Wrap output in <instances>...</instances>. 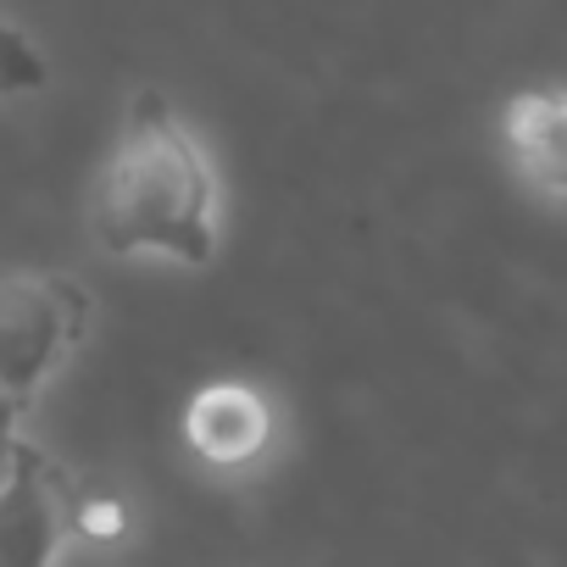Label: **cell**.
Returning <instances> with one entry per match:
<instances>
[{
  "label": "cell",
  "instance_id": "6da1fadb",
  "mask_svg": "<svg viewBox=\"0 0 567 567\" xmlns=\"http://www.w3.org/2000/svg\"><path fill=\"white\" fill-rule=\"evenodd\" d=\"M90 234L106 256H167L184 267L217 256V173L162 90L128 101L90 195Z\"/></svg>",
  "mask_w": 567,
  "mask_h": 567
},
{
  "label": "cell",
  "instance_id": "7a4b0ae2",
  "mask_svg": "<svg viewBox=\"0 0 567 567\" xmlns=\"http://www.w3.org/2000/svg\"><path fill=\"white\" fill-rule=\"evenodd\" d=\"M90 296L68 272H0V401L29 406L79 351Z\"/></svg>",
  "mask_w": 567,
  "mask_h": 567
},
{
  "label": "cell",
  "instance_id": "3957f363",
  "mask_svg": "<svg viewBox=\"0 0 567 567\" xmlns=\"http://www.w3.org/2000/svg\"><path fill=\"white\" fill-rule=\"evenodd\" d=\"M79 484L34 440L18 445L12 473L0 484V567H56L73 534Z\"/></svg>",
  "mask_w": 567,
  "mask_h": 567
},
{
  "label": "cell",
  "instance_id": "277c9868",
  "mask_svg": "<svg viewBox=\"0 0 567 567\" xmlns=\"http://www.w3.org/2000/svg\"><path fill=\"white\" fill-rule=\"evenodd\" d=\"M184 440L200 462L212 467H245L267 451L272 440V412H267V395L239 384V379H217V384H200L184 406Z\"/></svg>",
  "mask_w": 567,
  "mask_h": 567
},
{
  "label": "cell",
  "instance_id": "5b68a950",
  "mask_svg": "<svg viewBox=\"0 0 567 567\" xmlns=\"http://www.w3.org/2000/svg\"><path fill=\"white\" fill-rule=\"evenodd\" d=\"M501 140L523 184L567 200V84L512 95L501 112Z\"/></svg>",
  "mask_w": 567,
  "mask_h": 567
},
{
  "label": "cell",
  "instance_id": "8992f818",
  "mask_svg": "<svg viewBox=\"0 0 567 567\" xmlns=\"http://www.w3.org/2000/svg\"><path fill=\"white\" fill-rule=\"evenodd\" d=\"M45 79H51V68H45L40 45H34L18 23L0 18V101L34 95V90H45Z\"/></svg>",
  "mask_w": 567,
  "mask_h": 567
},
{
  "label": "cell",
  "instance_id": "52a82bcc",
  "mask_svg": "<svg viewBox=\"0 0 567 567\" xmlns=\"http://www.w3.org/2000/svg\"><path fill=\"white\" fill-rule=\"evenodd\" d=\"M73 534H79V539H95V545H112V539L128 534V506H123L112 489H79Z\"/></svg>",
  "mask_w": 567,
  "mask_h": 567
},
{
  "label": "cell",
  "instance_id": "ba28073f",
  "mask_svg": "<svg viewBox=\"0 0 567 567\" xmlns=\"http://www.w3.org/2000/svg\"><path fill=\"white\" fill-rule=\"evenodd\" d=\"M18 423H23V406L0 401V484H7V473H12V456H18V445H23Z\"/></svg>",
  "mask_w": 567,
  "mask_h": 567
}]
</instances>
